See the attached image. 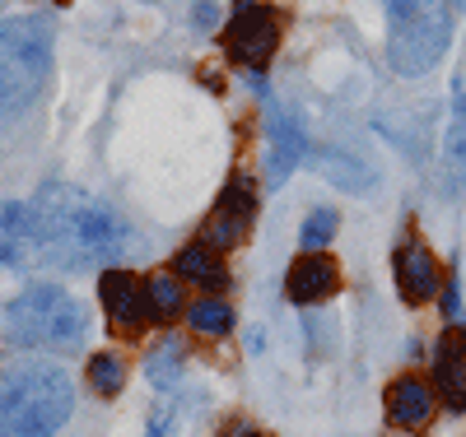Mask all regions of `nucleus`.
I'll return each mask as SVG.
<instances>
[{"mask_svg": "<svg viewBox=\"0 0 466 437\" xmlns=\"http://www.w3.org/2000/svg\"><path fill=\"white\" fill-rule=\"evenodd\" d=\"M28 205H33V223H37L43 270H61V274L103 270L127 247L122 219H116L103 201H94L89 191H80V186L47 182Z\"/></svg>", "mask_w": 466, "mask_h": 437, "instance_id": "f257e3e1", "label": "nucleus"}, {"mask_svg": "<svg viewBox=\"0 0 466 437\" xmlns=\"http://www.w3.org/2000/svg\"><path fill=\"white\" fill-rule=\"evenodd\" d=\"M52 43L56 19L52 15H10L0 19V131L43 98L52 74Z\"/></svg>", "mask_w": 466, "mask_h": 437, "instance_id": "f03ea898", "label": "nucleus"}, {"mask_svg": "<svg viewBox=\"0 0 466 437\" xmlns=\"http://www.w3.org/2000/svg\"><path fill=\"white\" fill-rule=\"evenodd\" d=\"M75 410L61 363H10L0 372V437H56Z\"/></svg>", "mask_w": 466, "mask_h": 437, "instance_id": "7ed1b4c3", "label": "nucleus"}, {"mask_svg": "<svg viewBox=\"0 0 466 437\" xmlns=\"http://www.w3.org/2000/svg\"><path fill=\"white\" fill-rule=\"evenodd\" d=\"M0 335L19 349L70 353L89 335V312H85L80 298L56 289V284H33L0 307Z\"/></svg>", "mask_w": 466, "mask_h": 437, "instance_id": "20e7f679", "label": "nucleus"}, {"mask_svg": "<svg viewBox=\"0 0 466 437\" xmlns=\"http://www.w3.org/2000/svg\"><path fill=\"white\" fill-rule=\"evenodd\" d=\"M387 10V65L415 79L434 70L452 43V0H382Z\"/></svg>", "mask_w": 466, "mask_h": 437, "instance_id": "39448f33", "label": "nucleus"}, {"mask_svg": "<svg viewBox=\"0 0 466 437\" xmlns=\"http://www.w3.org/2000/svg\"><path fill=\"white\" fill-rule=\"evenodd\" d=\"M280 47V15L261 5V0H238L228 28H224V52L233 65H243L248 74H257Z\"/></svg>", "mask_w": 466, "mask_h": 437, "instance_id": "423d86ee", "label": "nucleus"}, {"mask_svg": "<svg viewBox=\"0 0 466 437\" xmlns=\"http://www.w3.org/2000/svg\"><path fill=\"white\" fill-rule=\"evenodd\" d=\"M252 223H257V186H252L248 173H238L215 201V210H210V219L201 228V243L210 252H233L252 233Z\"/></svg>", "mask_w": 466, "mask_h": 437, "instance_id": "0eeeda50", "label": "nucleus"}, {"mask_svg": "<svg viewBox=\"0 0 466 437\" xmlns=\"http://www.w3.org/2000/svg\"><path fill=\"white\" fill-rule=\"evenodd\" d=\"M0 265L10 270H43L37 252V223L28 201H0Z\"/></svg>", "mask_w": 466, "mask_h": 437, "instance_id": "6e6552de", "label": "nucleus"}, {"mask_svg": "<svg viewBox=\"0 0 466 437\" xmlns=\"http://www.w3.org/2000/svg\"><path fill=\"white\" fill-rule=\"evenodd\" d=\"M98 293H103V312L112 316L116 331H140L149 316V298H145V284L136 280L131 270H103L98 280Z\"/></svg>", "mask_w": 466, "mask_h": 437, "instance_id": "1a4fd4ad", "label": "nucleus"}, {"mask_svg": "<svg viewBox=\"0 0 466 437\" xmlns=\"http://www.w3.org/2000/svg\"><path fill=\"white\" fill-rule=\"evenodd\" d=\"M392 274H397V289H401L406 303H430L434 293H443L439 289V261H434V252L424 247L420 237H406V243L397 247Z\"/></svg>", "mask_w": 466, "mask_h": 437, "instance_id": "9d476101", "label": "nucleus"}, {"mask_svg": "<svg viewBox=\"0 0 466 437\" xmlns=\"http://www.w3.org/2000/svg\"><path fill=\"white\" fill-rule=\"evenodd\" d=\"M434 405H439V395H434V386L424 382V377H397L392 386H387V395H382L387 423H392L397 432L424 428V423L434 419Z\"/></svg>", "mask_w": 466, "mask_h": 437, "instance_id": "9b49d317", "label": "nucleus"}, {"mask_svg": "<svg viewBox=\"0 0 466 437\" xmlns=\"http://www.w3.org/2000/svg\"><path fill=\"white\" fill-rule=\"evenodd\" d=\"M434 386H439V401L448 410H466V331L452 326L439 344H434Z\"/></svg>", "mask_w": 466, "mask_h": 437, "instance_id": "f8f14e48", "label": "nucleus"}, {"mask_svg": "<svg viewBox=\"0 0 466 437\" xmlns=\"http://www.w3.org/2000/svg\"><path fill=\"white\" fill-rule=\"evenodd\" d=\"M340 289V270L331 256H318V252H308L289 265L285 274V298L289 303H322Z\"/></svg>", "mask_w": 466, "mask_h": 437, "instance_id": "ddd939ff", "label": "nucleus"}, {"mask_svg": "<svg viewBox=\"0 0 466 437\" xmlns=\"http://www.w3.org/2000/svg\"><path fill=\"white\" fill-rule=\"evenodd\" d=\"M439 177H443V195L466 191V94H452V122L439 149Z\"/></svg>", "mask_w": 466, "mask_h": 437, "instance_id": "4468645a", "label": "nucleus"}, {"mask_svg": "<svg viewBox=\"0 0 466 437\" xmlns=\"http://www.w3.org/2000/svg\"><path fill=\"white\" fill-rule=\"evenodd\" d=\"M308 149V135H303V122L294 112H270V154H266V173L270 182H280L289 168H299V158Z\"/></svg>", "mask_w": 466, "mask_h": 437, "instance_id": "2eb2a0df", "label": "nucleus"}, {"mask_svg": "<svg viewBox=\"0 0 466 437\" xmlns=\"http://www.w3.org/2000/svg\"><path fill=\"white\" fill-rule=\"evenodd\" d=\"M173 274L177 280H191V284H201V289H224L228 284V270L219 261V252H210L206 243H191L173 256Z\"/></svg>", "mask_w": 466, "mask_h": 437, "instance_id": "dca6fc26", "label": "nucleus"}, {"mask_svg": "<svg viewBox=\"0 0 466 437\" xmlns=\"http://www.w3.org/2000/svg\"><path fill=\"white\" fill-rule=\"evenodd\" d=\"M182 363H187V344L177 335H164L159 344L145 353V377L159 386V391H173L177 377H182Z\"/></svg>", "mask_w": 466, "mask_h": 437, "instance_id": "f3484780", "label": "nucleus"}, {"mask_svg": "<svg viewBox=\"0 0 466 437\" xmlns=\"http://www.w3.org/2000/svg\"><path fill=\"white\" fill-rule=\"evenodd\" d=\"M187 326L197 331V335H206V340H224L233 331V307L224 298L206 293V298H197V303L187 307Z\"/></svg>", "mask_w": 466, "mask_h": 437, "instance_id": "a211bd4d", "label": "nucleus"}, {"mask_svg": "<svg viewBox=\"0 0 466 437\" xmlns=\"http://www.w3.org/2000/svg\"><path fill=\"white\" fill-rule=\"evenodd\" d=\"M145 298H149V316H154V322H173V316L182 312V303H187L177 274H149V280H145Z\"/></svg>", "mask_w": 466, "mask_h": 437, "instance_id": "6ab92c4d", "label": "nucleus"}, {"mask_svg": "<svg viewBox=\"0 0 466 437\" xmlns=\"http://www.w3.org/2000/svg\"><path fill=\"white\" fill-rule=\"evenodd\" d=\"M89 386L103 395V401L122 395V386H127V363L116 359V353H94V359H89Z\"/></svg>", "mask_w": 466, "mask_h": 437, "instance_id": "aec40b11", "label": "nucleus"}, {"mask_svg": "<svg viewBox=\"0 0 466 437\" xmlns=\"http://www.w3.org/2000/svg\"><path fill=\"white\" fill-rule=\"evenodd\" d=\"M336 228H340V219H336V210H313L303 219V233H299V247L303 252H322L331 237H336Z\"/></svg>", "mask_w": 466, "mask_h": 437, "instance_id": "412c9836", "label": "nucleus"}, {"mask_svg": "<svg viewBox=\"0 0 466 437\" xmlns=\"http://www.w3.org/2000/svg\"><path fill=\"white\" fill-rule=\"evenodd\" d=\"M443 316H448V326H461V289L457 284H443Z\"/></svg>", "mask_w": 466, "mask_h": 437, "instance_id": "4be33fe9", "label": "nucleus"}, {"mask_svg": "<svg viewBox=\"0 0 466 437\" xmlns=\"http://www.w3.org/2000/svg\"><path fill=\"white\" fill-rule=\"evenodd\" d=\"M149 437H168V414H154L149 419Z\"/></svg>", "mask_w": 466, "mask_h": 437, "instance_id": "5701e85b", "label": "nucleus"}, {"mask_svg": "<svg viewBox=\"0 0 466 437\" xmlns=\"http://www.w3.org/2000/svg\"><path fill=\"white\" fill-rule=\"evenodd\" d=\"M224 437H257V432H252V428H248V423H233V428H228V432H224Z\"/></svg>", "mask_w": 466, "mask_h": 437, "instance_id": "b1692460", "label": "nucleus"}, {"mask_svg": "<svg viewBox=\"0 0 466 437\" xmlns=\"http://www.w3.org/2000/svg\"><path fill=\"white\" fill-rule=\"evenodd\" d=\"M397 437H406V432H397Z\"/></svg>", "mask_w": 466, "mask_h": 437, "instance_id": "393cba45", "label": "nucleus"}]
</instances>
